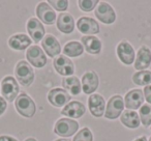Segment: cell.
Listing matches in <instances>:
<instances>
[{
  "mask_svg": "<svg viewBox=\"0 0 151 141\" xmlns=\"http://www.w3.org/2000/svg\"><path fill=\"white\" fill-rule=\"evenodd\" d=\"M149 141H151V137H150V139H149Z\"/></svg>",
  "mask_w": 151,
  "mask_h": 141,
  "instance_id": "cell-37",
  "label": "cell"
},
{
  "mask_svg": "<svg viewBox=\"0 0 151 141\" xmlns=\"http://www.w3.org/2000/svg\"><path fill=\"white\" fill-rule=\"evenodd\" d=\"M20 88L18 82L14 77L7 76L2 80L1 83V93L2 95L9 102H13L17 98Z\"/></svg>",
  "mask_w": 151,
  "mask_h": 141,
  "instance_id": "cell-5",
  "label": "cell"
},
{
  "mask_svg": "<svg viewBox=\"0 0 151 141\" xmlns=\"http://www.w3.org/2000/svg\"><path fill=\"white\" fill-rule=\"evenodd\" d=\"M49 3L58 12H63L68 7V1H65V0H59V1L58 0H50Z\"/></svg>",
  "mask_w": 151,
  "mask_h": 141,
  "instance_id": "cell-30",
  "label": "cell"
},
{
  "mask_svg": "<svg viewBox=\"0 0 151 141\" xmlns=\"http://www.w3.org/2000/svg\"><path fill=\"white\" fill-rule=\"evenodd\" d=\"M9 45L14 50H25L31 45V40L26 34H16L9 38Z\"/></svg>",
  "mask_w": 151,
  "mask_h": 141,
  "instance_id": "cell-22",
  "label": "cell"
},
{
  "mask_svg": "<svg viewBox=\"0 0 151 141\" xmlns=\"http://www.w3.org/2000/svg\"><path fill=\"white\" fill-rule=\"evenodd\" d=\"M53 63H54V67L58 74L62 75V76H70L73 74L75 67H73V61L64 55H60L57 58H55Z\"/></svg>",
  "mask_w": 151,
  "mask_h": 141,
  "instance_id": "cell-8",
  "label": "cell"
},
{
  "mask_svg": "<svg viewBox=\"0 0 151 141\" xmlns=\"http://www.w3.org/2000/svg\"><path fill=\"white\" fill-rule=\"evenodd\" d=\"M26 58L28 62L31 63L34 67H44L47 63V57L42 50L38 46L29 47L26 52Z\"/></svg>",
  "mask_w": 151,
  "mask_h": 141,
  "instance_id": "cell-6",
  "label": "cell"
},
{
  "mask_svg": "<svg viewBox=\"0 0 151 141\" xmlns=\"http://www.w3.org/2000/svg\"><path fill=\"white\" fill-rule=\"evenodd\" d=\"M27 30L29 35L34 40V43H38L45 35V28L42 22L38 21L36 18H31L27 22Z\"/></svg>",
  "mask_w": 151,
  "mask_h": 141,
  "instance_id": "cell-18",
  "label": "cell"
},
{
  "mask_svg": "<svg viewBox=\"0 0 151 141\" xmlns=\"http://www.w3.org/2000/svg\"><path fill=\"white\" fill-rule=\"evenodd\" d=\"M5 109H6V102L3 98L0 97V115L4 113Z\"/></svg>",
  "mask_w": 151,
  "mask_h": 141,
  "instance_id": "cell-32",
  "label": "cell"
},
{
  "mask_svg": "<svg viewBox=\"0 0 151 141\" xmlns=\"http://www.w3.org/2000/svg\"><path fill=\"white\" fill-rule=\"evenodd\" d=\"M73 141H93V135L88 128H83L76 135Z\"/></svg>",
  "mask_w": 151,
  "mask_h": 141,
  "instance_id": "cell-28",
  "label": "cell"
},
{
  "mask_svg": "<svg viewBox=\"0 0 151 141\" xmlns=\"http://www.w3.org/2000/svg\"><path fill=\"white\" fill-rule=\"evenodd\" d=\"M42 47L45 50V52L47 53V55H49L50 57L59 55L61 52V47L59 42L54 35H51V34L46 35V38L42 40Z\"/></svg>",
  "mask_w": 151,
  "mask_h": 141,
  "instance_id": "cell-15",
  "label": "cell"
},
{
  "mask_svg": "<svg viewBox=\"0 0 151 141\" xmlns=\"http://www.w3.org/2000/svg\"><path fill=\"white\" fill-rule=\"evenodd\" d=\"M120 120H121L122 124H124V126L129 129L138 128L141 124L138 113L134 111H129V110H125V111L121 114Z\"/></svg>",
  "mask_w": 151,
  "mask_h": 141,
  "instance_id": "cell-23",
  "label": "cell"
},
{
  "mask_svg": "<svg viewBox=\"0 0 151 141\" xmlns=\"http://www.w3.org/2000/svg\"><path fill=\"white\" fill-rule=\"evenodd\" d=\"M150 64H151V51L146 46L141 47L139 49L136 61H134V69H138V71H143V69L149 67Z\"/></svg>",
  "mask_w": 151,
  "mask_h": 141,
  "instance_id": "cell-17",
  "label": "cell"
},
{
  "mask_svg": "<svg viewBox=\"0 0 151 141\" xmlns=\"http://www.w3.org/2000/svg\"><path fill=\"white\" fill-rule=\"evenodd\" d=\"M99 76L95 72H87L82 77V89L86 95L93 93L99 87Z\"/></svg>",
  "mask_w": 151,
  "mask_h": 141,
  "instance_id": "cell-14",
  "label": "cell"
},
{
  "mask_svg": "<svg viewBox=\"0 0 151 141\" xmlns=\"http://www.w3.org/2000/svg\"><path fill=\"white\" fill-rule=\"evenodd\" d=\"M132 81L137 85H148L151 84V72L149 71H141L132 76Z\"/></svg>",
  "mask_w": 151,
  "mask_h": 141,
  "instance_id": "cell-26",
  "label": "cell"
},
{
  "mask_svg": "<svg viewBox=\"0 0 151 141\" xmlns=\"http://www.w3.org/2000/svg\"><path fill=\"white\" fill-rule=\"evenodd\" d=\"M144 95L146 101L151 105V85H148L144 88Z\"/></svg>",
  "mask_w": 151,
  "mask_h": 141,
  "instance_id": "cell-31",
  "label": "cell"
},
{
  "mask_svg": "<svg viewBox=\"0 0 151 141\" xmlns=\"http://www.w3.org/2000/svg\"><path fill=\"white\" fill-rule=\"evenodd\" d=\"M140 121H142L143 126L149 127L151 124V106L143 105L140 108Z\"/></svg>",
  "mask_w": 151,
  "mask_h": 141,
  "instance_id": "cell-27",
  "label": "cell"
},
{
  "mask_svg": "<svg viewBox=\"0 0 151 141\" xmlns=\"http://www.w3.org/2000/svg\"><path fill=\"white\" fill-rule=\"evenodd\" d=\"M77 27H78L79 31L82 32L83 34H96L99 32V26L95 20L92 18L88 17H83L80 18L77 22Z\"/></svg>",
  "mask_w": 151,
  "mask_h": 141,
  "instance_id": "cell-11",
  "label": "cell"
},
{
  "mask_svg": "<svg viewBox=\"0 0 151 141\" xmlns=\"http://www.w3.org/2000/svg\"><path fill=\"white\" fill-rule=\"evenodd\" d=\"M16 110L24 117H32L35 114L36 107L33 100L26 93L18 95L15 102Z\"/></svg>",
  "mask_w": 151,
  "mask_h": 141,
  "instance_id": "cell-1",
  "label": "cell"
},
{
  "mask_svg": "<svg viewBox=\"0 0 151 141\" xmlns=\"http://www.w3.org/2000/svg\"><path fill=\"white\" fill-rule=\"evenodd\" d=\"M134 141H147L146 137L145 136H142V137H139V138H137Z\"/></svg>",
  "mask_w": 151,
  "mask_h": 141,
  "instance_id": "cell-34",
  "label": "cell"
},
{
  "mask_svg": "<svg viewBox=\"0 0 151 141\" xmlns=\"http://www.w3.org/2000/svg\"><path fill=\"white\" fill-rule=\"evenodd\" d=\"M83 51L84 48L82 44H80L79 42H69L63 48V53H64V56L66 55V57H78L83 54Z\"/></svg>",
  "mask_w": 151,
  "mask_h": 141,
  "instance_id": "cell-25",
  "label": "cell"
},
{
  "mask_svg": "<svg viewBox=\"0 0 151 141\" xmlns=\"http://www.w3.org/2000/svg\"><path fill=\"white\" fill-rule=\"evenodd\" d=\"M79 129V124L76 120L68 118H60L57 120L54 127V132L61 137H70L75 134Z\"/></svg>",
  "mask_w": 151,
  "mask_h": 141,
  "instance_id": "cell-3",
  "label": "cell"
},
{
  "mask_svg": "<svg viewBox=\"0 0 151 141\" xmlns=\"http://www.w3.org/2000/svg\"><path fill=\"white\" fill-rule=\"evenodd\" d=\"M89 110L95 117H101L105 113V100L101 95H92L88 100Z\"/></svg>",
  "mask_w": 151,
  "mask_h": 141,
  "instance_id": "cell-19",
  "label": "cell"
},
{
  "mask_svg": "<svg viewBox=\"0 0 151 141\" xmlns=\"http://www.w3.org/2000/svg\"><path fill=\"white\" fill-rule=\"evenodd\" d=\"M70 99L71 97L67 93V91L61 88H54L48 93L49 102L55 107H61L63 105H66L70 101Z\"/></svg>",
  "mask_w": 151,
  "mask_h": 141,
  "instance_id": "cell-9",
  "label": "cell"
},
{
  "mask_svg": "<svg viewBox=\"0 0 151 141\" xmlns=\"http://www.w3.org/2000/svg\"><path fill=\"white\" fill-rule=\"evenodd\" d=\"M65 91H68L71 95H78L81 93V83L77 77H67L62 81Z\"/></svg>",
  "mask_w": 151,
  "mask_h": 141,
  "instance_id": "cell-24",
  "label": "cell"
},
{
  "mask_svg": "<svg viewBox=\"0 0 151 141\" xmlns=\"http://www.w3.org/2000/svg\"><path fill=\"white\" fill-rule=\"evenodd\" d=\"M78 3L82 11L91 12L95 7V5L99 3V1L97 0H80Z\"/></svg>",
  "mask_w": 151,
  "mask_h": 141,
  "instance_id": "cell-29",
  "label": "cell"
},
{
  "mask_svg": "<svg viewBox=\"0 0 151 141\" xmlns=\"http://www.w3.org/2000/svg\"><path fill=\"white\" fill-rule=\"evenodd\" d=\"M117 55L124 64H132L134 60V50L127 42H121L117 47Z\"/></svg>",
  "mask_w": 151,
  "mask_h": 141,
  "instance_id": "cell-10",
  "label": "cell"
},
{
  "mask_svg": "<svg viewBox=\"0 0 151 141\" xmlns=\"http://www.w3.org/2000/svg\"><path fill=\"white\" fill-rule=\"evenodd\" d=\"M15 74L18 81L23 86H29L34 80V72L32 67L25 60H21L18 62L15 69Z\"/></svg>",
  "mask_w": 151,
  "mask_h": 141,
  "instance_id": "cell-2",
  "label": "cell"
},
{
  "mask_svg": "<svg viewBox=\"0 0 151 141\" xmlns=\"http://www.w3.org/2000/svg\"><path fill=\"white\" fill-rule=\"evenodd\" d=\"M95 16L99 21L105 24H112L116 20V14L113 7L106 2H101V4L96 7Z\"/></svg>",
  "mask_w": 151,
  "mask_h": 141,
  "instance_id": "cell-7",
  "label": "cell"
},
{
  "mask_svg": "<svg viewBox=\"0 0 151 141\" xmlns=\"http://www.w3.org/2000/svg\"><path fill=\"white\" fill-rule=\"evenodd\" d=\"M25 141H36V140L34 138H28L27 140H25Z\"/></svg>",
  "mask_w": 151,
  "mask_h": 141,
  "instance_id": "cell-36",
  "label": "cell"
},
{
  "mask_svg": "<svg viewBox=\"0 0 151 141\" xmlns=\"http://www.w3.org/2000/svg\"><path fill=\"white\" fill-rule=\"evenodd\" d=\"M36 15L40 21H42L45 24H48V25L54 24L55 20H56V14L47 2H40L37 5Z\"/></svg>",
  "mask_w": 151,
  "mask_h": 141,
  "instance_id": "cell-12",
  "label": "cell"
},
{
  "mask_svg": "<svg viewBox=\"0 0 151 141\" xmlns=\"http://www.w3.org/2000/svg\"><path fill=\"white\" fill-rule=\"evenodd\" d=\"M0 141H18L17 139H15L14 137L9 136H0Z\"/></svg>",
  "mask_w": 151,
  "mask_h": 141,
  "instance_id": "cell-33",
  "label": "cell"
},
{
  "mask_svg": "<svg viewBox=\"0 0 151 141\" xmlns=\"http://www.w3.org/2000/svg\"><path fill=\"white\" fill-rule=\"evenodd\" d=\"M124 101H125V105L124 106L127 109H132L134 111V110L140 108L141 106H143V103H144V93L140 89L130 90L125 95V100Z\"/></svg>",
  "mask_w": 151,
  "mask_h": 141,
  "instance_id": "cell-13",
  "label": "cell"
},
{
  "mask_svg": "<svg viewBox=\"0 0 151 141\" xmlns=\"http://www.w3.org/2000/svg\"><path fill=\"white\" fill-rule=\"evenodd\" d=\"M82 44L84 45L85 49L90 54H99L101 51V42L97 38L92 35H84L82 38Z\"/></svg>",
  "mask_w": 151,
  "mask_h": 141,
  "instance_id": "cell-21",
  "label": "cell"
},
{
  "mask_svg": "<svg viewBox=\"0 0 151 141\" xmlns=\"http://www.w3.org/2000/svg\"><path fill=\"white\" fill-rule=\"evenodd\" d=\"M86 112L85 106L83 105L81 102L73 101L70 102L69 104H67L62 110H61V114L67 116V117L71 118H79L81 116H83Z\"/></svg>",
  "mask_w": 151,
  "mask_h": 141,
  "instance_id": "cell-16",
  "label": "cell"
},
{
  "mask_svg": "<svg viewBox=\"0 0 151 141\" xmlns=\"http://www.w3.org/2000/svg\"><path fill=\"white\" fill-rule=\"evenodd\" d=\"M57 28L62 33H71L75 29V21H73V16L67 13L60 14L57 19Z\"/></svg>",
  "mask_w": 151,
  "mask_h": 141,
  "instance_id": "cell-20",
  "label": "cell"
},
{
  "mask_svg": "<svg viewBox=\"0 0 151 141\" xmlns=\"http://www.w3.org/2000/svg\"><path fill=\"white\" fill-rule=\"evenodd\" d=\"M56 141H70L69 139H58V140H56Z\"/></svg>",
  "mask_w": 151,
  "mask_h": 141,
  "instance_id": "cell-35",
  "label": "cell"
},
{
  "mask_svg": "<svg viewBox=\"0 0 151 141\" xmlns=\"http://www.w3.org/2000/svg\"><path fill=\"white\" fill-rule=\"evenodd\" d=\"M124 109V101L121 95H114L109 100L107 104V110L105 116L108 119H116L119 117Z\"/></svg>",
  "mask_w": 151,
  "mask_h": 141,
  "instance_id": "cell-4",
  "label": "cell"
}]
</instances>
